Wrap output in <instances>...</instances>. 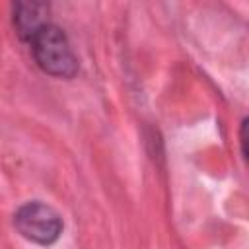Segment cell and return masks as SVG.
<instances>
[{"label":"cell","mask_w":249,"mask_h":249,"mask_svg":"<svg viewBox=\"0 0 249 249\" xmlns=\"http://www.w3.org/2000/svg\"><path fill=\"white\" fill-rule=\"evenodd\" d=\"M49 6L41 2H18L14 6V25L21 39L29 41L43 25H47Z\"/></svg>","instance_id":"3"},{"label":"cell","mask_w":249,"mask_h":249,"mask_svg":"<svg viewBox=\"0 0 249 249\" xmlns=\"http://www.w3.org/2000/svg\"><path fill=\"white\" fill-rule=\"evenodd\" d=\"M31 53L37 66L54 78H72L78 72V58L64 31L53 23L43 25L31 39Z\"/></svg>","instance_id":"1"},{"label":"cell","mask_w":249,"mask_h":249,"mask_svg":"<svg viewBox=\"0 0 249 249\" xmlns=\"http://www.w3.org/2000/svg\"><path fill=\"white\" fill-rule=\"evenodd\" d=\"M14 224L25 239L37 245H53L64 228L60 214L41 200L21 204L14 214Z\"/></svg>","instance_id":"2"}]
</instances>
